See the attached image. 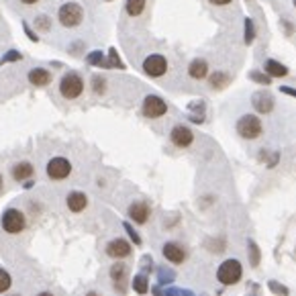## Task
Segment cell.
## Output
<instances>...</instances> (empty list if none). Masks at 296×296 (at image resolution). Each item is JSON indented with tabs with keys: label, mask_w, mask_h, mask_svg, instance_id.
<instances>
[{
	"label": "cell",
	"mask_w": 296,
	"mask_h": 296,
	"mask_svg": "<svg viewBox=\"0 0 296 296\" xmlns=\"http://www.w3.org/2000/svg\"><path fill=\"white\" fill-rule=\"evenodd\" d=\"M0 225H2V229H4L8 235H16V233L25 231V227H27V217H25L23 210L10 206V208H6V210L2 213Z\"/></svg>",
	"instance_id": "3957f363"
},
{
	"label": "cell",
	"mask_w": 296,
	"mask_h": 296,
	"mask_svg": "<svg viewBox=\"0 0 296 296\" xmlns=\"http://www.w3.org/2000/svg\"><path fill=\"white\" fill-rule=\"evenodd\" d=\"M229 82H231V78H229V74H225V72H215V74H210V78H208V84H210L213 90H221V88H225Z\"/></svg>",
	"instance_id": "7402d4cb"
},
{
	"label": "cell",
	"mask_w": 296,
	"mask_h": 296,
	"mask_svg": "<svg viewBox=\"0 0 296 296\" xmlns=\"http://www.w3.org/2000/svg\"><path fill=\"white\" fill-rule=\"evenodd\" d=\"M86 296H100V294H98V292H88Z\"/></svg>",
	"instance_id": "7bdbcfd3"
},
{
	"label": "cell",
	"mask_w": 296,
	"mask_h": 296,
	"mask_svg": "<svg viewBox=\"0 0 296 296\" xmlns=\"http://www.w3.org/2000/svg\"><path fill=\"white\" fill-rule=\"evenodd\" d=\"M170 141H172L176 147L186 149V147L192 145V141H194V133H192V129L186 127V125H176V127L170 131Z\"/></svg>",
	"instance_id": "9c48e42d"
},
{
	"label": "cell",
	"mask_w": 296,
	"mask_h": 296,
	"mask_svg": "<svg viewBox=\"0 0 296 296\" xmlns=\"http://www.w3.org/2000/svg\"><path fill=\"white\" fill-rule=\"evenodd\" d=\"M37 296H53V294H51V292H39Z\"/></svg>",
	"instance_id": "b9f144b4"
},
{
	"label": "cell",
	"mask_w": 296,
	"mask_h": 296,
	"mask_svg": "<svg viewBox=\"0 0 296 296\" xmlns=\"http://www.w3.org/2000/svg\"><path fill=\"white\" fill-rule=\"evenodd\" d=\"M37 31H43V33H47V31H51V16H47V14H39L37 18H35V25H33Z\"/></svg>",
	"instance_id": "f546056e"
},
{
	"label": "cell",
	"mask_w": 296,
	"mask_h": 296,
	"mask_svg": "<svg viewBox=\"0 0 296 296\" xmlns=\"http://www.w3.org/2000/svg\"><path fill=\"white\" fill-rule=\"evenodd\" d=\"M204 102L202 100H196V102H190V107H188V117H190V121L192 123H196V125H200V123H204Z\"/></svg>",
	"instance_id": "ffe728a7"
},
{
	"label": "cell",
	"mask_w": 296,
	"mask_h": 296,
	"mask_svg": "<svg viewBox=\"0 0 296 296\" xmlns=\"http://www.w3.org/2000/svg\"><path fill=\"white\" fill-rule=\"evenodd\" d=\"M27 80L35 88H45V86H49L53 82V74L47 68H33V70L27 72Z\"/></svg>",
	"instance_id": "8fae6325"
},
{
	"label": "cell",
	"mask_w": 296,
	"mask_h": 296,
	"mask_svg": "<svg viewBox=\"0 0 296 296\" xmlns=\"http://www.w3.org/2000/svg\"><path fill=\"white\" fill-rule=\"evenodd\" d=\"M268 288H270L276 296H288V288L282 286V284L276 282V280H270V282H268Z\"/></svg>",
	"instance_id": "e575fe53"
},
{
	"label": "cell",
	"mask_w": 296,
	"mask_h": 296,
	"mask_svg": "<svg viewBox=\"0 0 296 296\" xmlns=\"http://www.w3.org/2000/svg\"><path fill=\"white\" fill-rule=\"evenodd\" d=\"M133 290H135L137 294H147L149 282H147V276H145V274H137V276L133 278Z\"/></svg>",
	"instance_id": "484cf974"
},
{
	"label": "cell",
	"mask_w": 296,
	"mask_h": 296,
	"mask_svg": "<svg viewBox=\"0 0 296 296\" xmlns=\"http://www.w3.org/2000/svg\"><path fill=\"white\" fill-rule=\"evenodd\" d=\"M74 45H76V47H74V49H70V53H72V55H76V53H80V51L84 49V43H74Z\"/></svg>",
	"instance_id": "ab89813d"
},
{
	"label": "cell",
	"mask_w": 296,
	"mask_h": 296,
	"mask_svg": "<svg viewBox=\"0 0 296 296\" xmlns=\"http://www.w3.org/2000/svg\"><path fill=\"white\" fill-rule=\"evenodd\" d=\"M86 64H88V66H94V68H109L107 55H104V51H100V49L90 51V53L86 55Z\"/></svg>",
	"instance_id": "44dd1931"
},
{
	"label": "cell",
	"mask_w": 296,
	"mask_h": 296,
	"mask_svg": "<svg viewBox=\"0 0 296 296\" xmlns=\"http://www.w3.org/2000/svg\"><path fill=\"white\" fill-rule=\"evenodd\" d=\"M16 61H23V53L18 49H8L0 57V66H4V64H16Z\"/></svg>",
	"instance_id": "83f0119b"
},
{
	"label": "cell",
	"mask_w": 296,
	"mask_h": 296,
	"mask_svg": "<svg viewBox=\"0 0 296 296\" xmlns=\"http://www.w3.org/2000/svg\"><path fill=\"white\" fill-rule=\"evenodd\" d=\"M262 131H264L262 121H260L256 115H243V117L237 121V133H239L243 139H247V141L258 139V137L262 135Z\"/></svg>",
	"instance_id": "5b68a950"
},
{
	"label": "cell",
	"mask_w": 296,
	"mask_h": 296,
	"mask_svg": "<svg viewBox=\"0 0 296 296\" xmlns=\"http://www.w3.org/2000/svg\"><path fill=\"white\" fill-rule=\"evenodd\" d=\"M188 76L192 80H204V78H208V61L200 59V57L192 59L188 64Z\"/></svg>",
	"instance_id": "e0dca14e"
},
{
	"label": "cell",
	"mask_w": 296,
	"mask_h": 296,
	"mask_svg": "<svg viewBox=\"0 0 296 296\" xmlns=\"http://www.w3.org/2000/svg\"><path fill=\"white\" fill-rule=\"evenodd\" d=\"M241 276H243V268H241V262H237V260H225L217 270V280L225 286L237 284L241 280Z\"/></svg>",
	"instance_id": "277c9868"
},
{
	"label": "cell",
	"mask_w": 296,
	"mask_h": 296,
	"mask_svg": "<svg viewBox=\"0 0 296 296\" xmlns=\"http://www.w3.org/2000/svg\"><path fill=\"white\" fill-rule=\"evenodd\" d=\"M149 215H151V208H149L147 202H143V200L131 202V206H129V219H131L133 223L145 225L149 221Z\"/></svg>",
	"instance_id": "7c38bea8"
},
{
	"label": "cell",
	"mask_w": 296,
	"mask_h": 296,
	"mask_svg": "<svg viewBox=\"0 0 296 296\" xmlns=\"http://www.w3.org/2000/svg\"><path fill=\"white\" fill-rule=\"evenodd\" d=\"M123 227H125V231H127V235L131 237V241H133L135 245H141V237L137 235V231H135V229H133V227H131L129 223H123Z\"/></svg>",
	"instance_id": "8d00e7d4"
},
{
	"label": "cell",
	"mask_w": 296,
	"mask_h": 296,
	"mask_svg": "<svg viewBox=\"0 0 296 296\" xmlns=\"http://www.w3.org/2000/svg\"><path fill=\"white\" fill-rule=\"evenodd\" d=\"M249 78L253 80V82H258V84H262V86H270V82H272V78L266 74V72H258V70H253V72H249Z\"/></svg>",
	"instance_id": "4dcf8cb0"
},
{
	"label": "cell",
	"mask_w": 296,
	"mask_h": 296,
	"mask_svg": "<svg viewBox=\"0 0 296 296\" xmlns=\"http://www.w3.org/2000/svg\"><path fill=\"white\" fill-rule=\"evenodd\" d=\"M253 39H256V23L247 16V18H245V35H243V41H245V45H251Z\"/></svg>",
	"instance_id": "f1b7e54d"
},
{
	"label": "cell",
	"mask_w": 296,
	"mask_h": 296,
	"mask_svg": "<svg viewBox=\"0 0 296 296\" xmlns=\"http://www.w3.org/2000/svg\"><path fill=\"white\" fill-rule=\"evenodd\" d=\"M141 113H143V117H147V119H159V117H163V115L167 113V104H165V100L159 98L157 94H147V96L143 98Z\"/></svg>",
	"instance_id": "ba28073f"
},
{
	"label": "cell",
	"mask_w": 296,
	"mask_h": 296,
	"mask_svg": "<svg viewBox=\"0 0 296 296\" xmlns=\"http://www.w3.org/2000/svg\"><path fill=\"white\" fill-rule=\"evenodd\" d=\"M260 249H258V245L253 243V241H249V264L256 268V266H260Z\"/></svg>",
	"instance_id": "d6a6232c"
},
{
	"label": "cell",
	"mask_w": 296,
	"mask_h": 296,
	"mask_svg": "<svg viewBox=\"0 0 296 296\" xmlns=\"http://www.w3.org/2000/svg\"><path fill=\"white\" fill-rule=\"evenodd\" d=\"M90 86H92V92H94V94L102 96V94L107 92V78H104V76H100V74H96V76H92Z\"/></svg>",
	"instance_id": "d4e9b609"
},
{
	"label": "cell",
	"mask_w": 296,
	"mask_h": 296,
	"mask_svg": "<svg viewBox=\"0 0 296 296\" xmlns=\"http://www.w3.org/2000/svg\"><path fill=\"white\" fill-rule=\"evenodd\" d=\"M167 59H165V55H161V53H149L147 57L143 59V64H141V70H143V74L149 76V78H161V76H165L167 74Z\"/></svg>",
	"instance_id": "8992f818"
},
{
	"label": "cell",
	"mask_w": 296,
	"mask_h": 296,
	"mask_svg": "<svg viewBox=\"0 0 296 296\" xmlns=\"http://www.w3.org/2000/svg\"><path fill=\"white\" fill-rule=\"evenodd\" d=\"M0 188H2V174H0Z\"/></svg>",
	"instance_id": "ee69618b"
},
{
	"label": "cell",
	"mask_w": 296,
	"mask_h": 296,
	"mask_svg": "<svg viewBox=\"0 0 296 296\" xmlns=\"http://www.w3.org/2000/svg\"><path fill=\"white\" fill-rule=\"evenodd\" d=\"M33 174H35V167H33L31 161H16V163L10 167V176H12V180H16V182H27V180L33 178Z\"/></svg>",
	"instance_id": "5bb4252c"
},
{
	"label": "cell",
	"mask_w": 296,
	"mask_h": 296,
	"mask_svg": "<svg viewBox=\"0 0 296 296\" xmlns=\"http://www.w3.org/2000/svg\"><path fill=\"white\" fill-rule=\"evenodd\" d=\"M174 272H167V270H159V286H167L170 282H174Z\"/></svg>",
	"instance_id": "d590c367"
},
{
	"label": "cell",
	"mask_w": 296,
	"mask_h": 296,
	"mask_svg": "<svg viewBox=\"0 0 296 296\" xmlns=\"http://www.w3.org/2000/svg\"><path fill=\"white\" fill-rule=\"evenodd\" d=\"M264 70H266V74L270 78H284V76H288V68L284 64H280L278 59H272V57L264 61Z\"/></svg>",
	"instance_id": "ac0fdd59"
},
{
	"label": "cell",
	"mask_w": 296,
	"mask_h": 296,
	"mask_svg": "<svg viewBox=\"0 0 296 296\" xmlns=\"http://www.w3.org/2000/svg\"><path fill=\"white\" fill-rule=\"evenodd\" d=\"M84 88H86L84 78H82V74L76 72V70L66 72V74L59 78V86H57L61 98H66V100H76V98H80L82 92H84Z\"/></svg>",
	"instance_id": "6da1fadb"
},
{
	"label": "cell",
	"mask_w": 296,
	"mask_h": 296,
	"mask_svg": "<svg viewBox=\"0 0 296 296\" xmlns=\"http://www.w3.org/2000/svg\"><path fill=\"white\" fill-rule=\"evenodd\" d=\"M107 61H109V68H117V70H125V64L119 55V51L115 47L109 49V55H107Z\"/></svg>",
	"instance_id": "4316f807"
},
{
	"label": "cell",
	"mask_w": 296,
	"mask_h": 296,
	"mask_svg": "<svg viewBox=\"0 0 296 296\" xmlns=\"http://www.w3.org/2000/svg\"><path fill=\"white\" fill-rule=\"evenodd\" d=\"M66 204H68V208L72 213H82L88 206V196L84 192H80V190H72L68 194V198H66Z\"/></svg>",
	"instance_id": "2e32d148"
},
{
	"label": "cell",
	"mask_w": 296,
	"mask_h": 296,
	"mask_svg": "<svg viewBox=\"0 0 296 296\" xmlns=\"http://www.w3.org/2000/svg\"><path fill=\"white\" fill-rule=\"evenodd\" d=\"M20 25H23V31H25L27 39H29V41H33V43H39V35H37V31H35V27H31L27 20H23Z\"/></svg>",
	"instance_id": "1f68e13d"
},
{
	"label": "cell",
	"mask_w": 296,
	"mask_h": 296,
	"mask_svg": "<svg viewBox=\"0 0 296 296\" xmlns=\"http://www.w3.org/2000/svg\"><path fill=\"white\" fill-rule=\"evenodd\" d=\"M45 172H47L49 180H55V182H59V180H66V178L72 174V161H70L68 157L55 155V157H51V159L47 161V165H45Z\"/></svg>",
	"instance_id": "52a82bcc"
},
{
	"label": "cell",
	"mask_w": 296,
	"mask_h": 296,
	"mask_svg": "<svg viewBox=\"0 0 296 296\" xmlns=\"http://www.w3.org/2000/svg\"><path fill=\"white\" fill-rule=\"evenodd\" d=\"M280 92H282V94H288V96H292V98H296V88H292V86H280Z\"/></svg>",
	"instance_id": "74e56055"
},
{
	"label": "cell",
	"mask_w": 296,
	"mask_h": 296,
	"mask_svg": "<svg viewBox=\"0 0 296 296\" xmlns=\"http://www.w3.org/2000/svg\"><path fill=\"white\" fill-rule=\"evenodd\" d=\"M145 6H147V0H127L125 2V12L129 16H139V14H143Z\"/></svg>",
	"instance_id": "603a6c76"
},
{
	"label": "cell",
	"mask_w": 296,
	"mask_h": 296,
	"mask_svg": "<svg viewBox=\"0 0 296 296\" xmlns=\"http://www.w3.org/2000/svg\"><path fill=\"white\" fill-rule=\"evenodd\" d=\"M107 253L115 260H123L127 256H131V245L125 241V239H113L109 245H107Z\"/></svg>",
	"instance_id": "9a60e30c"
},
{
	"label": "cell",
	"mask_w": 296,
	"mask_h": 296,
	"mask_svg": "<svg viewBox=\"0 0 296 296\" xmlns=\"http://www.w3.org/2000/svg\"><path fill=\"white\" fill-rule=\"evenodd\" d=\"M10 284H12L10 274H8L6 270H2V268H0V294H2V292H6V290L10 288Z\"/></svg>",
	"instance_id": "836d02e7"
},
{
	"label": "cell",
	"mask_w": 296,
	"mask_h": 296,
	"mask_svg": "<svg viewBox=\"0 0 296 296\" xmlns=\"http://www.w3.org/2000/svg\"><path fill=\"white\" fill-rule=\"evenodd\" d=\"M251 104H253V109H256L260 115H268V113L274 111L276 100H274V96H272L270 92L258 90V92H253V96H251Z\"/></svg>",
	"instance_id": "30bf717a"
},
{
	"label": "cell",
	"mask_w": 296,
	"mask_h": 296,
	"mask_svg": "<svg viewBox=\"0 0 296 296\" xmlns=\"http://www.w3.org/2000/svg\"><path fill=\"white\" fill-rule=\"evenodd\" d=\"M153 294L155 296H194L190 290H182V288H174V286H170V288L157 286V288H153Z\"/></svg>",
	"instance_id": "cb8c5ba5"
},
{
	"label": "cell",
	"mask_w": 296,
	"mask_h": 296,
	"mask_svg": "<svg viewBox=\"0 0 296 296\" xmlns=\"http://www.w3.org/2000/svg\"><path fill=\"white\" fill-rule=\"evenodd\" d=\"M111 280L115 282V288L119 292H125V280H127V266L125 264H115L111 268Z\"/></svg>",
	"instance_id": "d6986e66"
},
{
	"label": "cell",
	"mask_w": 296,
	"mask_h": 296,
	"mask_svg": "<svg viewBox=\"0 0 296 296\" xmlns=\"http://www.w3.org/2000/svg\"><path fill=\"white\" fill-rule=\"evenodd\" d=\"M104 2H113V0H104Z\"/></svg>",
	"instance_id": "bcb514c9"
},
{
	"label": "cell",
	"mask_w": 296,
	"mask_h": 296,
	"mask_svg": "<svg viewBox=\"0 0 296 296\" xmlns=\"http://www.w3.org/2000/svg\"><path fill=\"white\" fill-rule=\"evenodd\" d=\"M213 6H227V4H231L233 0H208Z\"/></svg>",
	"instance_id": "f35d334b"
},
{
	"label": "cell",
	"mask_w": 296,
	"mask_h": 296,
	"mask_svg": "<svg viewBox=\"0 0 296 296\" xmlns=\"http://www.w3.org/2000/svg\"><path fill=\"white\" fill-rule=\"evenodd\" d=\"M163 258L167 260V262H172V264H182L184 260H186V247L184 245H180V243H176V241H167L165 245H163Z\"/></svg>",
	"instance_id": "4fadbf2b"
},
{
	"label": "cell",
	"mask_w": 296,
	"mask_h": 296,
	"mask_svg": "<svg viewBox=\"0 0 296 296\" xmlns=\"http://www.w3.org/2000/svg\"><path fill=\"white\" fill-rule=\"evenodd\" d=\"M57 20H59V25L66 27V29H76V27H80L82 20H84V6H82L80 2H74V0L64 2V4L57 8Z\"/></svg>",
	"instance_id": "7a4b0ae2"
},
{
	"label": "cell",
	"mask_w": 296,
	"mask_h": 296,
	"mask_svg": "<svg viewBox=\"0 0 296 296\" xmlns=\"http://www.w3.org/2000/svg\"><path fill=\"white\" fill-rule=\"evenodd\" d=\"M20 4H25V6H33V4H37L39 0H18Z\"/></svg>",
	"instance_id": "60d3db41"
},
{
	"label": "cell",
	"mask_w": 296,
	"mask_h": 296,
	"mask_svg": "<svg viewBox=\"0 0 296 296\" xmlns=\"http://www.w3.org/2000/svg\"><path fill=\"white\" fill-rule=\"evenodd\" d=\"M292 2H294V8H296V0H292Z\"/></svg>",
	"instance_id": "f6af8a7d"
}]
</instances>
